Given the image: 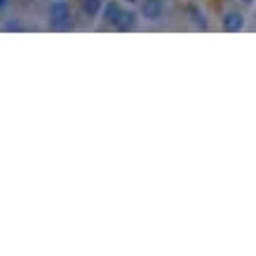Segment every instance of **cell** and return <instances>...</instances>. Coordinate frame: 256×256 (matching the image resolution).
Returning <instances> with one entry per match:
<instances>
[{
	"instance_id": "6da1fadb",
	"label": "cell",
	"mask_w": 256,
	"mask_h": 256,
	"mask_svg": "<svg viewBox=\"0 0 256 256\" xmlns=\"http://www.w3.org/2000/svg\"><path fill=\"white\" fill-rule=\"evenodd\" d=\"M47 14H50V24L54 28H66L70 24V8L66 0H54L47 10Z\"/></svg>"
},
{
	"instance_id": "7a4b0ae2",
	"label": "cell",
	"mask_w": 256,
	"mask_h": 256,
	"mask_svg": "<svg viewBox=\"0 0 256 256\" xmlns=\"http://www.w3.org/2000/svg\"><path fill=\"white\" fill-rule=\"evenodd\" d=\"M141 14L146 22H160L164 14V0H144Z\"/></svg>"
},
{
	"instance_id": "3957f363",
	"label": "cell",
	"mask_w": 256,
	"mask_h": 256,
	"mask_svg": "<svg viewBox=\"0 0 256 256\" xmlns=\"http://www.w3.org/2000/svg\"><path fill=\"white\" fill-rule=\"evenodd\" d=\"M244 28V16L240 12H228L224 16V31L228 33H240Z\"/></svg>"
},
{
	"instance_id": "277c9868",
	"label": "cell",
	"mask_w": 256,
	"mask_h": 256,
	"mask_svg": "<svg viewBox=\"0 0 256 256\" xmlns=\"http://www.w3.org/2000/svg\"><path fill=\"white\" fill-rule=\"evenodd\" d=\"M122 12L124 10L120 8V2H116V0H108V2L104 5V19H106L108 24H113V26H116L118 19L122 16Z\"/></svg>"
},
{
	"instance_id": "5b68a950",
	"label": "cell",
	"mask_w": 256,
	"mask_h": 256,
	"mask_svg": "<svg viewBox=\"0 0 256 256\" xmlns=\"http://www.w3.org/2000/svg\"><path fill=\"white\" fill-rule=\"evenodd\" d=\"M118 31H132L134 26H136V14L134 12H122V16L118 19Z\"/></svg>"
},
{
	"instance_id": "8992f818",
	"label": "cell",
	"mask_w": 256,
	"mask_h": 256,
	"mask_svg": "<svg viewBox=\"0 0 256 256\" xmlns=\"http://www.w3.org/2000/svg\"><path fill=\"white\" fill-rule=\"evenodd\" d=\"M101 0H82V10H85V14H90V16H96L101 12Z\"/></svg>"
},
{
	"instance_id": "52a82bcc",
	"label": "cell",
	"mask_w": 256,
	"mask_h": 256,
	"mask_svg": "<svg viewBox=\"0 0 256 256\" xmlns=\"http://www.w3.org/2000/svg\"><path fill=\"white\" fill-rule=\"evenodd\" d=\"M24 26L19 22H12V24H5V31H22Z\"/></svg>"
},
{
	"instance_id": "ba28073f",
	"label": "cell",
	"mask_w": 256,
	"mask_h": 256,
	"mask_svg": "<svg viewBox=\"0 0 256 256\" xmlns=\"http://www.w3.org/2000/svg\"><path fill=\"white\" fill-rule=\"evenodd\" d=\"M0 5H2V8H5V5H8V0H0Z\"/></svg>"
},
{
	"instance_id": "9c48e42d",
	"label": "cell",
	"mask_w": 256,
	"mask_h": 256,
	"mask_svg": "<svg viewBox=\"0 0 256 256\" xmlns=\"http://www.w3.org/2000/svg\"><path fill=\"white\" fill-rule=\"evenodd\" d=\"M127 2H139V0H127Z\"/></svg>"
},
{
	"instance_id": "30bf717a",
	"label": "cell",
	"mask_w": 256,
	"mask_h": 256,
	"mask_svg": "<svg viewBox=\"0 0 256 256\" xmlns=\"http://www.w3.org/2000/svg\"><path fill=\"white\" fill-rule=\"evenodd\" d=\"M244 2H254V0H244Z\"/></svg>"
}]
</instances>
